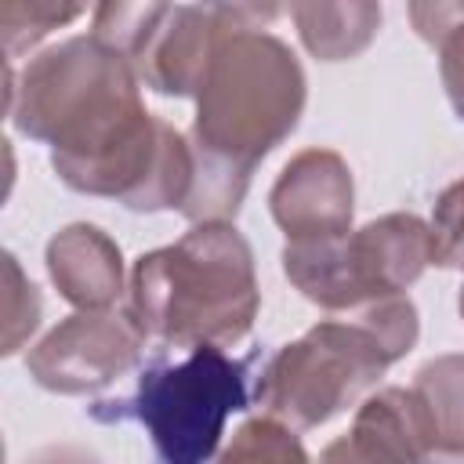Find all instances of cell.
<instances>
[{"mask_svg":"<svg viewBox=\"0 0 464 464\" xmlns=\"http://www.w3.org/2000/svg\"><path fill=\"white\" fill-rule=\"evenodd\" d=\"M25 464H102V457L91 446L80 442H47L25 457Z\"/></svg>","mask_w":464,"mask_h":464,"instance_id":"cell-20","label":"cell"},{"mask_svg":"<svg viewBox=\"0 0 464 464\" xmlns=\"http://www.w3.org/2000/svg\"><path fill=\"white\" fill-rule=\"evenodd\" d=\"M87 7L83 4H47V0H7L0 7V36H4V54L14 65L18 54L33 51L44 36L54 29L76 22Z\"/></svg>","mask_w":464,"mask_h":464,"instance_id":"cell-14","label":"cell"},{"mask_svg":"<svg viewBox=\"0 0 464 464\" xmlns=\"http://www.w3.org/2000/svg\"><path fill=\"white\" fill-rule=\"evenodd\" d=\"M47 276L76 312H105L123 290V254L109 232L87 221L58 228L47 243Z\"/></svg>","mask_w":464,"mask_h":464,"instance_id":"cell-10","label":"cell"},{"mask_svg":"<svg viewBox=\"0 0 464 464\" xmlns=\"http://www.w3.org/2000/svg\"><path fill=\"white\" fill-rule=\"evenodd\" d=\"M413 392L428 410L439 450L464 457V352L428 359L413 373Z\"/></svg>","mask_w":464,"mask_h":464,"instance_id":"cell-12","label":"cell"},{"mask_svg":"<svg viewBox=\"0 0 464 464\" xmlns=\"http://www.w3.org/2000/svg\"><path fill=\"white\" fill-rule=\"evenodd\" d=\"M214 464H312L294 428L272 417H250Z\"/></svg>","mask_w":464,"mask_h":464,"instance_id":"cell-15","label":"cell"},{"mask_svg":"<svg viewBox=\"0 0 464 464\" xmlns=\"http://www.w3.org/2000/svg\"><path fill=\"white\" fill-rule=\"evenodd\" d=\"M290 18L304 51L319 62H348L359 58L377 29H381V4L373 0H344V4H290Z\"/></svg>","mask_w":464,"mask_h":464,"instance_id":"cell-11","label":"cell"},{"mask_svg":"<svg viewBox=\"0 0 464 464\" xmlns=\"http://www.w3.org/2000/svg\"><path fill=\"white\" fill-rule=\"evenodd\" d=\"M417 337L420 319L406 294L326 315L265 362L254 381V402L261 417L294 431L319 428L355 406Z\"/></svg>","mask_w":464,"mask_h":464,"instance_id":"cell-4","label":"cell"},{"mask_svg":"<svg viewBox=\"0 0 464 464\" xmlns=\"http://www.w3.org/2000/svg\"><path fill=\"white\" fill-rule=\"evenodd\" d=\"M457 312H460V319H464V286H460V294H457Z\"/></svg>","mask_w":464,"mask_h":464,"instance_id":"cell-21","label":"cell"},{"mask_svg":"<svg viewBox=\"0 0 464 464\" xmlns=\"http://www.w3.org/2000/svg\"><path fill=\"white\" fill-rule=\"evenodd\" d=\"M428 228H431V265L464 272V178L442 188Z\"/></svg>","mask_w":464,"mask_h":464,"instance_id":"cell-18","label":"cell"},{"mask_svg":"<svg viewBox=\"0 0 464 464\" xmlns=\"http://www.w3.org/2000/svg\"><path fill=\"white\" fill-rule=\"evenodd\" d=\"M145 344L127 312H72L25 352V370L54 395H91L138 370Z\"/></svg>","mask_w":464,"mask_h":464,"instance_id":"cell-8","label":"cell"},{"mask_svg":"<svg viewBox=\"0 0 464 464\" xmlns=\"http://www.w3.org/2000/svg\"><path fill=\"white\" fill-rule=\"evenodd\" d=\"M431 265V228L417 214H384L337 239L286 243V279L323 312L344 315L406 294Z\"/></svg>","mask_w":464,"mask_h":464,"instance_id":"cell-6","label":"cell"},{"mask_svg":"<svg viewBox=\"0 0 464 464\" xmlns=\"http://www.w3.org/2000/svg\"><path fill=\"white\" fill-rule=\"evenodd\" d=\"M246 359L203 344L181 359H152L141 366L134 395L102 402L116 410L94 417H134L152 442L156 464H214L225 424L246 410Z\"/></svg>","mask_w":464,"mask_h":464,"instance_id":"cell-5","label":"cell"},{"mask_svg":"<svg viewBox=\"0 0 464 464\" xmlns=\"http://www.w3.org/2000/svg\"><path fill=\"white\" fill-rule=\"evenodd\" d=\"M272 221L286 243H319L352 232L355 181L352 167L334 149H301L279 170L268 192Z\"/></svg>","mask_w":464,"mask_h":464,"instance_id":"cell-9","label":"cell"},{"mask_svg":"<svg viewBox=\"0 0 464 464\" xmlns=\"http://www.w3.org/2000/svg\"><path fill=\"white\" fill-rule=\"evenodd\" d=\"M304 102L308 80L290 44L261 25L225 36L196 94L188 130L196 178L181 214L192 225L232 221L254 167L297 130Z\"/></svg>","mask_w":464,"mask_h":464,"instance_id":"cell-2","label":"cell"},{"mask_svg":"<svg viewBox=\"0 0 464 464\" xmlns=\"http://www.w3.org/2000/svg\"><path fill=\"white\" fill-rule=\"evenodd\" d=\"M40 312H44V301L36 283L22 272L18 257L7 250L4 254V344H0L4 355H14L36 334Z\"/></svg>","mask_w":464,"mask_h":464,"instance_id":"cell-17","label":"cell"},{"mask_svg":"<svg viewBox=\"0 0 464 464\" xmlns=\"http://www.w3.org/2000/svg\"><path fill=\"white\" fill-rule=\"evenodd\" d=\"M160 11H163V4H123V0L98 4L91 11V36L98 44L112 47L116 54H123L127 62H134V54L145 44V36L152 33Z\"/></svg>","mask_w":464,"mask_h":464,"instance_id":"cell-16","label":"cell"},{"mask_svg":"<svg viewBox=\"0 0 464 464\" xmlns=\"http://www.w3.org/2000/svg\"><path fill=\"white\" fill-rule=\"evenodd\" d=\"M319 464H464L460 453H431V457H420V460H406V457H384V453H373V450H362L355 446L348 435L334 439L323 453H319Z\"/></svg>","mask_w":464,"mask_h":464,"instance_id":"cell-19","label":"cell"},{"mask_svg":"<svg viewBox=\"0 0 464 464\" xmlns=\"http://www.w3.org/2000/svg\"><path fill=\"white\" fill-rule=\"evenodd\" d=\"M410 22L424 44L439 51V76L446 98L464 123V4L435 0V4H410Z\"/></svg>","mask_w":464,"mask_h":464,"instance_id":"cell-13","label":"cell"},{"mask_svg":"<svg viewBox=\"0 0 464 464\" xmlns=\"http://www.w3.org/2000/svg\"><path fill=\"white\" fill-rule=\"evenodd\" d=\"M276 14V4H163L130 65L149 91L196 98L218 44L236 29H268Z\"/></svg>","mask_w":464,"mask_h":464,"instance_id":"cell-7","label":"cell"},{"mask_svg":"<svg viewBox=\"0 0 464 464\" xmlns=\"http://www.w3.org/2000/svg\"><path fill=\"white\" fill-rule=\"evenodd\" d=\"M257 308L254 250L232 221H199L181 239L141 254L123 304L145 341L174 352L239 344Z\"/></svg>","mask_w":464,"mask_h":464,"instance_id":"cell-3","label":"cell"},{"mask_svg":"<svg viewBox=\"0 0 464 464\" xmlns=\"http://www.w3.org/2000/svg\"><path fill=\"white\" fill-rule=\"evenodd\" d=\"M4 112L18 134L51 145V167L72 192L109 196L134 214L188 203V138L145 109L134 65L91 33L40 51L22 72L7 62Z\"/></svg>","mask_w":464,"mask_h":464,"instance_id":"cell-1","label":"cell"}]
</instances>
